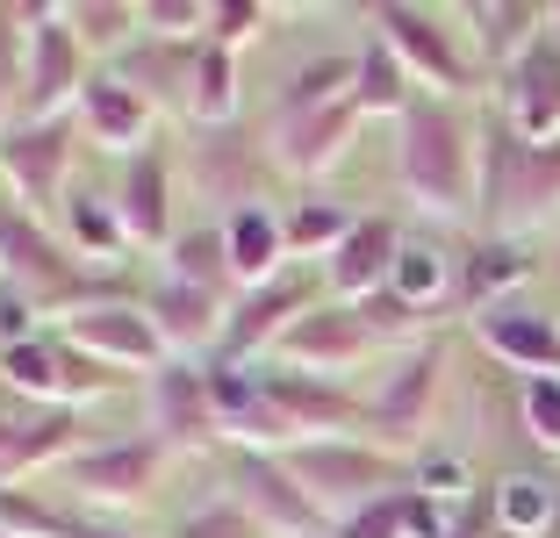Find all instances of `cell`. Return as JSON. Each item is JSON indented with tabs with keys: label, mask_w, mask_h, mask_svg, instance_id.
Returning a JSON list of instances; mask_svg holds the SVG:
<instances>
[{
	"label": "cell",
	"mask_w": 560,
	"mask_h": 538,
	"mask_svg": "<svg viewBox=\"0 0 560 538\" xmlns=\"http://www.w3.org/2000/svg\"><path fill=\"white\" fill-rule=\"evenodd\" d=\"M330 538H410V489L381 495V503L352 510L346 524H330Z\"/></svg>",
	"instance_id": "obj_43"
},
{
	"label": "cell",
	"mask_w": 560,
	"mask_h": 538,
	"mask_svg": "<svg viewBox=\"0 0 560 538\" xmlns=\"http://www.w3.org/2000/svg\"><path fill=\"white\" fill-rule=\"evenodd\" d=\"M72 115H80V137L101 144L108 159H130V151L159 144V108H151L122 72H108V66H94V80H86V94H80Z\"/></svg>",
	"instance_id": "obj_22"
},
{
	"label": "cell",
	"mask_w": 560,
	"mask_h": 538,
	"mask_svg": "<svg viewBox=\"0 0 560 538\" xmlns=\"http://www.w3.org/2000/svg\"><path fill=\"white\" fill-rule=\"evenodd\" d=\"M517 417H525V445L546 459H560V374L517 381Z\"/></svg>",
	"instance_id": "obj_41"
},
{
	"label": "cell",
	"mask_w": 560,
	"mask_h": 538,
	"mask_svg": "<svg viewBox=\"0 0 560 538\" xmlns=\"http://www.w3.org/2000/svg\"><path fill=\"white\" fill-rule=\"evenodd\" d=\"M553 215H560V137L553 144H525V137H517L503 201H495L481 237H532V230L553 223Z\"/></svg>",
	"instance_id": "obj_25"
},
{
	"label": "cell",
	"mask_w": 560,
	"mask_h": 538,
	"mask_svg": "<svg viewBox=\"0 0 560 538\" xmlns=\"http://www.w3.org/2000/svg\"><path fill=\"white\" fill-rule=\"evenodd\" d=\"M22 30H30V58H22V122L44 115H72L94 80V58L80 36L66 30V0H22Z\"/></svg>",
	"instance_id": "obj_8"
},
{
	"label": "cell",
	"mask_w": 560,
	"mask_h": 538,
	"mask_svg": "<svg viewBox=\"0 0 560 538\" xmlns=\"http://www.w3.org/2000/svg\"><path fill=\"white\" fill-rule=\"evenodd\" d=\"M266 22H273V8H259V0H215L209 44H223V50H237V58H245L252 36H266Z\"/></svg>",
	"instance_id": "obj_44"
},
{
	"label": "cell",
	"mask_w": 560,
	"mask_h": 538,
	"mask_svg": "<svg viewBox=\"0 0 560 538\" xmlns=\"http://www.w3.org/2000/svg\"><path fill=\"white\" fill-rule=\"evenodd\" d=\"M266 395H273L280 424H288V445H302V438H374L366 388H352V381L295 374V366H273V359H266Z\"/></svg>",
	"instance_id": "obj_12"
},
{
	"label": "cell",
	"mask_w": 560,
	"mask_h": 538,
	"mask_svg": "<svg viewBox=\"0 0 560 538\" xmlns=\"http://www.w3.org/2000/svg\"><path fill=\"white\" fill-rule=\"evenodd\" d=\"M237 115H245V58L223 50V44H201L187 122H237Z\"/></svg>",
	"instance_id": "obj_37"
},
{
	"label": "cell",
	"mask_w": 560,
	"mask_h": 538,
	"mask_svg": "<svg viewBox=\"0 0 560 538\" xmlns=\"http://www.w3.org/2000/svg\"><path fill=\"white\" fill-rule=\"evenodd\" d=\"M366 115L360 101H330V108H295V115H273L266 122V151H273V173L280 179H330L338 165H346V151L360 144Z\"/></svg>",
	"instance_id": "obj_14"
},
{
	"label": "cell",
	"mask_w": 560,
	"mask_h": 538,
	"mask_svg": "<svg viewBox=\"0 0 560 538\" xmlns=\"http://www.w3.org/2000/svg\"><path fill=\"white\" fill-rule=\"evenodd\" d=\"M195 66H201V44H159V36H137L108 72H122V80H130L159 115H187V101H195Z\"/></svg>",
	"instance_id": "obj_28"
},
{
	"label": "cell",
	"mask_w": 560,
	"mask_h": 538,
	"mask_svg": "<svg viewBox=\"0 0 560 538\" xmlns=\"http://www.w3.org/2000/svg\"><path fill=\"white\" fill-rule=\"evenodd\" d=\"M137 302H144V316L159 324V338L173 344V359H195V352L209 359L215 344H223V324H231V302H223V294H201L173 273H151Z\"/></svg>",
	"instance_id": "obj_24"
},
{
	"label": "cell",
	"mask_w": 560,
	"mask_h": 538,
	"mask_svg": "<svg viewBox=\"0 0 560 538\" xmlns=\"http://www.w3.org/2000/svg\"><path fill=\"white\" fill-rule=\"evenodd\" d=\"M366 359H381V338L366 330L360 302H330V294L316 302L310 316H295V324H288V338L273 344V366L324 374V381H352Z\"/></svg>",
	"instance_id": "obj_13"
},
{
	"label": "cell",
	"mask_w": 560,
	"mask_h": 538,
	"mask_svg": "<svg viewBox=\"0 0 560 538\" xmlns=\"http://www.w3.org/2000/svg\"><path fill=\"white\" fill-rule=\"evenodd\" d=\"M324 294H330L324 288V266H288V273L266 280V288H245L231 302L223 344H215L209 359H223V366H266V359H273V344L288 338V324H295V316H310Z\"/></svg>",
	"instance_id": "obj_9"
},
{
	"label": "cell",
	"mask_w": 560,
	"mask_h": 538,
	"mask_svg": "<svg viewBox=\"0 0 560 538\" xmlns=\"http://www.w3.org/2000/svg\"><path fill=\"white\" fill-rule=\"evenodd\" d=\"M532 273H539V252H532L525 237H467L460 294H453V324H475V316L503 309V302H525Z\"/></svg>",
	"instance_id": "obj_20"
},
{
	"label": "cell",
	"mask_w": 560,
	"mask_h": 538,
	"mask_svg": "<svg viewBox=\"0 0 560 538\" xmlns=\"http://www.w3.org/2000/svg\"><path fill=\"white\" fill-rule=\"evenodd\" d=\"M80 115H44V122H8L0 130V195L30 215L58 223V201L80 179Z\"/></svg>",
	"instance_id": "obj_6"
},
{
	"label": "cell",
	"mask_w": 560,
	"mask_h": 538,
	"mask_svg": "<svg viewBox=\"0 0 560 538\" xmlns=\"http://www.w3.org/2000/svg\"><path fill=\"white\" fill-rule=\"evenodd\" d=\"M66 30L80 36L86 58H101V66H116L122 50L137 44V0H66Z\"/></svg>",
	"instance_id": "obj_36"
},
{
	"label": "cell",
	"mask_w": 560,
	"mask_h": 538,
	"mask_svg": "<svg viewBox=\"0 0 560 538\" xmlns=\"http://www.w3.org/2000/svg\"><path fill=\"white\" fill-rule=\"evenodd\" d=\"M360 22L402 58V72L417 80V94H439V101L495 94V80L481 72L475 44H467V30H460V8H366Z\"/></svg>",
	"instance_id": "obj_2"
},
{
	"label": "cell",
	"mask_w": 560,
	"mask_h": 538,
	"mask_svg": "<svg viewBox=\"0 0 560 538\" xmlns=\"http://www.w3.org/2000/svg\"><path fill=\"white\" fill-rule=\"evenodd\" d=\"M388 137H396L402 209L431 230H475V209H481V108L475 101L417 94L388 122Z\"/></svg>",
	"instance_id": "obj_1"
},
{
	"label": "cell",
	"mask_w": 560,
	"mask_h": 538,
	"mask_svg": "<svg viewBox=\"0 0 560 538\" xmlns=\"http://www.w3.org/2000/svg\"><path fill=\"white\" fill-rule=\"evenodd\" d=\"M215 481L259 517L266 538H330L324 510L302 495V481L288 473L280 453H245V445H231V453H215Z\"/></svg>",
	"instance_id": "obj_11"
},
{
	"label": "cell",
	"mask_w": 560,
	"mask_h": 538,
	"mask_svg": "<svg viewBox=\"0 0 560 538\" xmlns=\"http://www.w3.org/2000/svg\"><path fill=\"white\" fill-rule=\"evenodd\" d=\"M402 237H410V223H402L396 209H360L352 237L324 259V288H330V302H366V294L388 288Z\"/></svg>",
	"instance_id": "obj_21"
},
{
	"label": "cell",
	"mask_w": 560,
	"mask_h": 538,
	"mask_svg": "<svg viewBox=\"0 0 560 538\" xmlns=\"http://www.w3.org/2000/svg\"><path fill=\"white\" fill-rule=\"evenodd\" d=\"M58 330H66L80 352H94V359H108V366H122L130 381H151L173 359V344L159 338V324L144 316V302H101V309H72V316H58Z\"/></svg>",
	"instance_id": "obj_16"
},
{
	"label": "cell",
	"mask_w": 560,
	"mask_h": 538,
	"mask_svg": "<svg viewBox=\"0 0 560 538\" xmlns=\"http://www.w3.org/2000/svg\"><path fill=\"white\" fill-rule=\"evenodd\" d=\"M223 252H231L237 294L280 280L288 266H295V252H288V209H273V201H245V209H231V215H223Z\"/></svg>",
	"instance_id": "obj_26"
},
{
	"label": "cell",
	"mask_w": 560,
	"mask_h": 538,
	"mask_svg": "<svg viewBox=\"0 0 560 538\" xmlns=\"http://www.w3.org/2000/svg\"><path fill=\"white\" fill-rule=\"evenodd\" d=\"M0 538H15V531H8V524H0Z\"/></svg>",
	"instance_id": "obj_46"
},
{
	"label": "cell",
	"mask_w": 560,
	"mask_h": 538,
	"mask_svg": "<svg viewBox=\"0 0 560 538\" xmlns=\"http://www.w3.org/2000/svg\"><path fill=\"white\" fill-rule=\"evenodd\" d=\"M22 58H30V30H22V0L0 8V130L22 122Z\"/></svg>",
	"instance_id": "obj_42"
},
{
	"label": "cell",
	"mask_w": 560,
	"mask_h": 538,
	"mask_svg": "<svg viewBox=\"0 0 560 538\" xmlns=\"http://www.w3.org/2000/svg\"><path fill=\"white\" fill-rule=\"evenodd\" d=\"M165 538H266V531H259V517H252V510L237 503L223 481H215L209 495L180 503V517L165 524Z\"/></svg>",
	"instance_id": "obj_39"
},
{
	"label": "cell",
	"mask_w": 560,
	"mask_h": 538,
	"mask_svg": "<svg viewBox=\"0 0 560 538\" xmlns=\"http://www.w3.org/2000/svg\"><path fill=\"white\" fill-rule=\"evenodd\" d=\"M66 352H72V338L58 324L0 344V388L22 395V409H58L66 402Z\"/></svg>",
	"instance_id": "obj_30"
},
{
	"label": "cell",
	"mask_w": 560,
	"mask_h": 538,
	"mask_svg": "<svg viewBox=\"0 0 560 538\" xmlns=\"http://www.w3.org/2000/svg\"><path fill=\"white\" fill-rule=\"evenodd\" d=\"M453 366H460V330H431L424 344L396 352V366H388V374L366 388L374 438L396 445V453L424 445L431 424H439V409H445V381H453Z\"/></svg>",
	"instance_id": "obj_5"
},
{
	"label": "cell",
	"mask_w": 560,
	"mask_h": 538,
	"mask_svg": "<svg viewBox=\"0 0 560 538\" xmlns=\"http://www.w3.org/2000/svg\"><path fill=\"white\" fill-rule=\"evenodd\" d=\"M159 273L187 280V288H201V294H223V302H237L231 252H223V223H215V215H201V223H180V237L165 245Z\"/></svg>",
	"instance_id": "obj_32"
},
{
	"label": "cell",
	"mask_w": 560,
	"mask_h": 538,
	"mask_svg": "<svg viewBox=\"0 0 560 538\" xmlns=\"http://www.w3.org/2000/svg\"><path fill=\"white\" fill-rule=\"evenodd\" d=\"M266 179H273V151H266V130L252 115H237V122H187L180 187L215 223L231 209H245V201H266Z\"/></svg>",
	"instance_id": "obj_4"
},
{
	"label": "cell",
	"mask_w": 560,
	"mask_h": 538,
	"mask_svg": "<svg viewBox=\"0 0 560 538\" xmlns=\"http://www.w3.org/2000/svg\"><path fill=\"white\" fill-rule=\"evenodd\" d=\"M80 409H22L15 402V438H8V481L0 489H30L36 473H58L72 453H80Z\"/></svg>",
	"instance_id": "obj_27"
},
{
	"label": "cell",
	"mask_w": 560,
	"mask_h": 538,
	"mask_svg": "<svg viewBox=\"0 0 560 538\" xmlns=\"http://www.w3.org/2000/svg\"><path fill=\"white\" fill-rule=\"evenodd\" d=\"M165 467H173V445L151 438V431L137 424V431H122V438L80 445L66 467L50 473V481H58L72 503H86V510H137V503H151V495H159Z\"/></svg>",
	"instance_id": "obj_7"
},
{
	"label": "cell",
	"mask_w": 560,
	"mask_h": 538,
	"mask_svg": "<svg viewBox=\"0 0 560 538\" xmlns=\"http://www.w3.org/2000/svg\"><path fill=\"white\" fill-rule=\"evenodd\" d=\"M352 80H360V36L352 44H324L310 50V66L295 80H280L273 94V115H295V108H330V101H346Z\"/></svg>",
	"instance_id": "obj_34"
},
{
	"label": "cell",
	"mask_w": 560,
	"mask_h": 538,
	"mask_svg": "<svg viewBox=\"0 0 560 538\" xmlns=\"http://www.w3.org/2000/svg\"><path fill=\"white\" fill-rule=\"evenodd\" d=\"M352 223H360V209L346 195H316V187L295 195L288 201V252H295V266H324L352 237Z\"/></svg>",
	"instance_id": "obj_33"
},
{
	"label": "cell",
	"mask_w": 560,
	"mask_h": 538,
	"mask_svg": "<svg viewBox=\"0 0 560 538\" xmlns=\"http://www.w3.org/2000/svg\"><path fill=\"white\" fill-rule=\"evenodd\" d=\"M460 259H467V245L453 237V230L410 223V237H402V252H396V273H388V294H402V302H410V309H424L431 324L460 330V324H453V294H460Z\"/></svg>",
	"instance_id": "obj_19"
},
{
	"label": "cell",
	"mask_w": 560,
	"mask_h": 538,
	"mask_svg": "<svg viewBox=\"0 0 560 538\" xmlns=\"http://www.w3.org/2000/svg\"><path fill=\"white\" fill-rule=\"evenodd\" d=\"M215 0H137V30L159 44H209Z\"/></svg>",
	"instance_id": "obj_40"
},
{
	"label": "cell",
	"mask_w": 560,
	"mask_h": 538,
	"mask_svg": "<svg viewBox=\"0 0 560 538\" xmlns=\"http://www.w3.org/2000/svg\"><path fill=\"white\" fill-rule=\"evenodd\" d=\"M108 195H116V215L122 230H130V252H159L180 237V151L165 144H144L130 151V159H116V173H108Z\"/></svg>",
	"instance_id": "obj_10"
},
{
	"label": "cell",
	"mask_w": 560,
	"mask_h": 538,
	"mask_svg": "<svg viewBox=\"0 0 560 538\" xmlns=\"http://www.w3.org/2000/svg\"><path fill=\"white\" fill-rule=\"evenodd\" d=\"M137 402H144V431L173 445V459L223 453V431H215V409H209V366L201 359H165L159 374L137 388Z\"/></svg>",
	"instance_id": "obj_15"
},
{
	"label": "cell",
	"mask_w": 560,
	"mask_h": 538,
	"mask_svg": "<svg viewBox=\"0 0 560 538\" xmlns=\"http://www.w3.org/2000/svg\"><path fill=\"white\" fill-rule=\"evenodd\" d=\"M352 101H360L366 122H374V115H381V122H396V115L417 101V80L402 72V58L381 44L366 22H360V80H352Z\"/></svg>",
	"instance_id": "obj_35"
},
{
	"label": "cell",
	"mask_w": 560,
	"mask_h": 538,
	"mask_svg": "<svg viewBox=\"0 0 560 538\" xmlns=\"http://www.w3.org/2000/svg\"><path fill=\"white\" fill-rule=\"evenodd\" d=\"M280 459L302 481V495L324 510V524H346L352 510L410 489V453H396V445H381V438H302Z\"/></svg>",
	"instance_id": "obj_3"
},
{
	"label": "cell",
	"mask_w": 560,
	"mask_h": 538,
	"mask_svg": "<svg viewBox=\"0 0 560 538\" xmlns=\"http://www.w3.org/2000/svg\"><path fill=\"white\" fill-rule=\"evenodd\" d=\"M495 115H503L525 144H553L560 137V44L553 36H539V44L495 80Z\"/></svg>",
	"instance_id": "obj_23"
},
{
	"label": "cell",
	"mask_w": 560,
	"mask_h": 538,
	"mask_svg": "<svg viewBox=\"0 0 560 538\" xmlns=\"http://www.w3.org/2000/svg\"><path fill=\"white\" fill-rule=\"evenodd\" d=\"M201 366H209V409H215V431H223V453L231 445L288 453V424L266 395V366H223V359H201Z\"/></svg>",
	"instance_id": "obj_18"
},
{
	"label": "cell",
	"mask_w": 560,
	"mask_h": 538,
	"mask_svg": "<svg viewBox=\"0 0 560 538\" xmlns=\"http://www.w3.org/2000/svg\"><path fill=\"white\" fill-rule=\"evenodd\" d=\"M58 237H66V252L86 259V266L130 252V230H122V215H116V195L94 187V179H72V195L58 201Z\"/></svg>",
	"instance_id": "obj_31"
},
{
	"label": "cell",
	"mask_w": 560,
	"mask_h": 538,
	"mask_svg": "<svg viewBox=\"0 0 560 538\" xmlns=\"http://www.w3.org/2000/svg\"><path fill=\"white\" fill-rule=\"evenodd\" d=\"M481 359H495L503 374L517 381H539V374H560V316L539 309V302H503V309L475 316L467 324Z\"/></svg>",
	"instance_id": "obj_17"
},
{
	"label": "cell",
	"mask_w": 560,
	"mask_h": 538,
	"mask_svg": "<svg viewBox=\"0 0 560 538\" xmlns=\"http://www.w3.org/2000/svg\"><path fill=\"white\" fill-rule=\"evenodd\" d=\"M72 538H137V531H122V524H94V517H80V531Z\"/></svg>",
	"instance_id": "obj_45"
},
{
	"label": "cell",
	"mask_w": 560,
	"mask_h": 538,
	"mask_svg": "<svg viewBox=\"0 0 560 538\" xmlns=\"http://www.w3.org/2000/svg\"><path fill=\"white\" fill-rule=\"evenodd\" d=\"M410 489L417 495H439V503L475 495V445H445V438L410 445Z\"/></svg>",
	"instance_id": "obj_38"
},
{
	"label": "cell",
	"mask_w": 560,
	"mask_h": 538,
	"mask_svg": "<svg viewBox=\"0 0 560 538\" xmlns=\"http://www.w3.org/2000/svg\"><path fill=\"white\" fill-rule=\"evenodd\" d=\"M460 30H467V44H475L481 72L503 80V72H511L517 58L546 36V8H517V0H467Z\"/></svg>",
	"instance_id": "obj_29"
}]
</instances>
